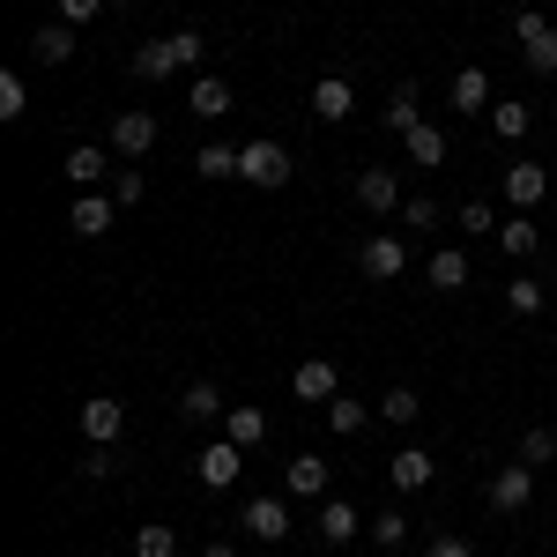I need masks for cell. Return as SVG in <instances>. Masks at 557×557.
<instances>
[{
	"mask_svg": "<svg viewBox=\"0 0 557 557\" xmlns=\"http://www.w3.org/2000/svg\"><path fill=\"white\" fill-rule=\"evenodd\" d=\"M201 52H209L201 30H172V38L134 45V52H127V75H134V83H172V75H186V67H201Z\"/></svg>",
	"mask_w": 557,
	"mask_h": 557,
	"instance_id": "1",
	"label": "cell"
},
{
	"mask_svg": "<svg viewBox=\"0 0 557 557\" xmlns=\"http://www.w3.org/2000/svg\"><path fill=\"white\" fill-rule=\"evenodd\" d=\"M238 178L260 194H283L290 186V149L283 141H238Z\"/></svg>",
	"mask_w": 557,
	"mask_h": 557,
	"instance_id": "2",
	"label": "cell"
},
{
	"mask_svg": "<svg viewBox=\"0 0 557 557\" xmlns=\"http://www.w3.org/2000/svg\"><path fill=\"white\" fill-rule=\"evenodd\" d=\"M513 38H520V60L535 75H557V23L543 8H513Z\"/></svg>",
	"mask_w": 557,
	"mask_h": 557,
	"instance_id": "3",
	"label": "cell"
},
{
	"mask_svg": "<svg viewBox=\"0 0 557 557\" xmlns=\"http://www.w3.org/2000/svg\"><path fill=\"white\" fill-rule=\"evenodd\" d=\"M498 194L513 201V215H535L543 201H550V172L520 157V164H506V172H498Z\"/></svg>",
	"mask_w": 557,
	"mask_h": 557,
	"instance_id": "4",
	"label": "cell"
},
{
	"mask_svg": "<svg viewBox=\"0 0 557 557\" xmlns=\"http://www.w3.org/2000/svg\"><path fill=\"white\" fill-rule=\"evenodd\" d=\"M483 498H491V513H528L535 506V469L528 461H506V469L483 483Z\"/></svg>",
	"mask_w": 557,
	"mask_h": 557,
	"instance_id": "5",
	"label": "cell"
},
{
	"mask_svg": "<svg viewBox=\"0 0 557 557\" xmlns=\"http://www.w3.org/2000/svg\"><path fill=\"white\" fill-rule=\"evenodd\" d=\"M75 424H83L89 446H120V438H127V401L97 394V401H83V409H75Z\"/></svg>",
	"mask_w": 557,
	"mask_h": 557,
	"instance_id": "6",
	"label": "cell"
},
{
	"mask_svg": "<svg viewBox=\"0 0 557 557\" xmlns=\"http://www.w3.org/2000/svg\"><path fill=\"white\" fill-rule=\"evenodd\" d=\"M357 268H364L372 283H401V275H409V246H401L394 231H380V238L357 246Z\"/></svg>",
	"mask_w": 557,
	"mask_h": 557,
	"instance_id": "7",
	"label": "cell"
},
{
	"mask_svg": "<svg viewBox=\"0 0 557 557\" xmlns=\"http://www.w3.org/2000/svg\"><path fill=\"white\" fill-rule=\"evenodd\" d=\"M194 475H201L209 491H231V483L246 475V446H231V438H215V446H201V454H194Z\"/></svg>",
	"mask_w": 557,
	"mask_h": 557,
	"instance_id": "8",
	"label": "cell"
},
{
	"mask_svg": "<svg viewBox=\"0 0 557 557\" xmlns=\"http://www.w3.org/2000/svg\"><path fill=\"white\" fill-rule=\"evenodd\" d=\"M178 417H186V424H223L231 401H223V386H215V380H186V386H178Z\"/></svg>",
	"mask_w": 557,
	"mask_h": 557,
	"instance_id": "9",
	"label": "cell"
},
{
	"mask_svg": "<svg viewBox=\"0 0 557 557\" xmlns=\"http://www.w3.org/2000/svg\"><path fill=\"white\" fill-rule=\"evenodd\" d=\"M112 223H120V201L112 194H75V209H67V231L75 238H104Z\"/></svg>",
	"mask_w": 557,
	"mask_h": 557,
	"instance_id": "10",
	"label": "cell"
},
{
	"mask_svg": "<svg viewBox=\"0 0 557 557\" xmlns=\"http://www.w3.org/2000/svg\"><path fill=\"white\" fill-rule=\"evenodd\" d=\"M238 528H246L253 543H283V535H290V506H283V498H246Z\"/></svg>",
	"mask_w": 557,
	"mask_h": 557,
	"instance_id": "11",
	"label": "cell"
},
{
	"mask_svg": "<svg viewBox=\"0 0 557 557\" xmlns=\"http://www.w3.org/2000/svg\"><path fill=\"white\" fill-rule=\"evenodd\" d=\"M312 528H320V535H327V543L343 550V543H357V535L372 528V513H357L349 498H320V520H312Z\"/></svg>",
	"mask_w": 557,
	"mask_h": 557,
	"instance_id": "12",
	"label": "cell"
},
{
	"mask_svg": "<svg viewBox=\"0 0 557 557\" xmlns=\"http://www.w3.org/2000/svg\"><path fill=\"white\" fill-rule=\"evenodd\" d=\"M357 209H364V215H394V209H401V178L386 172V164L357 172Z\"/></svg>",
	"mask_w": 557,
	"mask_h": 557,
	"instance_id": "13",
	"label": "cell"
},
{
	"mask_svg": "<svg viewBox=\"0 0 557 557\" xmlns=\"http://www.w3.org/2000/svg\"><path fill=\"white\" fill-rule=\"evenodd\" d=\"M401 157H409V164H417V172H438V164H446V157H454V134L446 127H417V134H401Z\"/></svg>",
	"mask_w": 557,
	"mask_h": 557,
	"instance_id": "14",
	"label": "cell"
},
{
	"mask_svg": "<svg viewBox=\"0 0 557 557\" xmlns=\"http://www.w3.org/2000/svg\"><path fill=\"white\" fill-rule=\"evenodd\" d=\"M431 475H438V461H431L424 446H401V454L386 461V483H394V498H409V491H424Z\"/></svg>",
	"mask_w": 557,
	"mask_h": 557,
	"instance_id": "15",
	"label": "cell"
},
{
	"mask_svg": "<svg viewBox=\"0 0 557 557\" xmlns=\"http://www.w3.org/2000/svg\"><path fill=\"white\" fill-rule=\"evenodd\" d=\"M157 149V112H120L112 120V157H149Z\"/></svg>",
	"mask_w": 557,
	"mask_h": 557,
	"instance_id": "16",
	"label": "cell"
},
{
	"mask_svg": "<svg viewBox=\"0 0 557 557\" xmlns=\"http://www.w3.org/2000/svg\"><path fill=\"white\" fill-rule=\"evenodd\" d=\"M60 172H67V186H75V194H97L112 164H104V149H97V141H75V149L60 157Z\"/></svg>",
	"mask_w": 557,
	"mask_h": 557,
	"instance_id": "17",
	"label": "cell"
},
{
	"mask_svg": "<svg viewBox=\"0 0 557 557\" xmlns=\"http://www.w3.org/2000/svg\"><path fill=\"white\" fill-rule=\"evenodd\" d=\"M290 394H298V401H335V394H343V372H335L327 357H305L298 372H290Z\"/></svg>",
	"mask_w": 557,
	"mask_h": 557,
	"instance_id": "18",
	"label": "cell"
},
{
	"mask_svg": "<svg viewBox=\"0 0 557 557\" xmlns=\"http://www.w3.org/2000/svg\"><path fill=\"white\" fill-rule=\"evenodd\" d=\"M424 275H431V290H469V283H475V268H469L461 246H438V253L424 260Z\"/></svg>",
	"mask_w": 557,
	"mask_h": 557,
	"instance_id": "19",
	"label": "cell"
},
{
	"mask_svg": "<svg viewBox=\"0 0 557 557\" xmlns=\"http://www.w3.org/2000/svg\"><path fill=\"white\" fill-rule=\"evenodd\" d=\"M231 104H238V97H231L223 75H194V89H186V112H194V120H223Z\"/></svg>",
	"mask_w": 557,
	"mask_h": 557,
	"instance_id": "20",
	"label": "cell"
},
{
	"mask_svg": "<svg viewBox=\"0 0 557 557\" xmlns=\"http://www.w3.org/2000/svg\"><path fill=\"white\" fill-rule=\"evenodd\" d=\"M417 127H424V89L394 83V97H386V134H417Z\"/></svg>",
	"mask_w": 557,
	"mask_h": 557,
	"instance_id": "21",
	"label": "cell"
},
{
	"mask_svg": "<svg viewBox=\"0 0 557 557\" xmlns=\"http://www.w3.org/2000/svg\"><path fill=\"white\" fill-rule=\"evenodd\" d=\"M30 52H38L45 67H67L75 60V23H38L30 30Z\"/></svg>",
	"mask_w": 557,
	"mask_h": 557,
	"instance_id": "22",
	"label": "cell"
},
{
	"mask_svg": "<svg viewBox=\"0 0 557 557\" xmlns=\"http://www.w3.org/2000/svg\"><path fill=\"white\" fill-rule=\"evenodd\" d=\"M312 112H320V120H349V112H357L349 75H320V83H312Z\"/></svg>",
	"mask_w": 557,
	"mask_h": 557,
	"instance_id": "23",
	"label": "cell"
},
{
	"mask_svg": "<svg viewBox=\"0 0 557 557\" xmlns=\"http://www.w3.org/2000/svg\"><path fill=\"white\" fill-rule=\"evenodd\" d=\"M446 97H454V112H461V120H469V112H491V75H483V67H461Z\"/></svg>",
	"mask_w": 557,
	"mask_h": 557,
	"instance_id": "24",
	"label": "cell"
},
{
	"mask_svg": "<svg viewBox=\"0 0 557 557\" xmlns=\"http://www.w3.org/2000/svg\"><path fill=\"white\" fill-rule=\"evenodd\" d=\"M223 438H231V446H246V454H253L260 438H268V417H260L253 401H231V417H223Z\"/></svg>",
	"mask_w": 557,
	"mask_h": 557,
	"instance_id": "25",
	"label": "cell"
},
{
	"mask_svg": "<svg viewBox=\"0 0 557 557\" xmlns=\"http://www.w3.org/2000/svg\"><path fill=\"white\" fill-rule=\"evenodd\" d=\"M372 409H380V424H394V431H409L417 417H424V401H417V386H386V394L372 401Z\"/></svg>",
	"mask_w": 557,
	"mask_h": 557,
	"instance_id": "26",
	"label": "cell"
},
{
	"mask_svg": "<svg viewBox=\"0 0 557 557\" xmlns=\"http://www.w3.org/2000/svg\"><path fill=\"white\" fill-rule=\"evenodd\" d=\"M535 246H543V231H535V215H506V223H498V253H506V260H528Z\"/></svg>",
	"mask_w": 557,
	"mask_h": 557,
	"instance_id": "27",
	"label": "cell"
},
{
	"mask_svg": "<svg viewBox=\"0 0 557 557\" xmlns=\"http://www.w3.org/2000/svg\"><path fill=\"white\" fill-rule=\"evenodd\" d=\"M483 120H491V134H498V141H528V127H535V104H491V112H483Z\"/></svg>",
	"mask_w": 557,
	"mask_h": 557,
	"instance_id": "28",
	"label": "cell"
},
{
	"mask_svg": "<svg viewBox=\"0 0 557 557\" xmlns=\"http://www.w3.org/2000/svg\"><path fill=\"white\" fill-rule=\"evenodd\" d=\"M283 483H290L298 498H327V461H320V454H298V461L283 469Z\"/></svg>",
	"mask_w": 557,
	"mask_h": 557,
	"instance_id": "29",
	"label": "cell"
},
{
	"mask_svg": "<svg viewBox=\"0 0 557 557\" xmlns=\"http://www.w3.org/2000/svg\"><path fill=\"white\" fill-rule=\"evenodd\" d=\"M134 557H178V528L172 520H141L134 528Z\"/></svg>",
	"mask_w": 557,
	"mask_h": 557,
	"instance_id": "30",
	"label": "cell"
},
{
	"mask_svg": "<svg viewBox=\"0 0 557 557\" xmlns=\"http://www.w3.org/2000/svg\"><path fill=\"white\" fill-rule=\"evenodd\" d=\"M194 178H238V149L231 141H201L194 149Z\"/></svg>",
	"mask_w": 557,
	"mask_h": 557,
	"instance_id": "31",
	"label": "cell"
},
{
	"mask_svg": "<svg viewBox=\"0 0 557 557\" xmlns=\"http://www.w3.org/2000/svg\"><path fill=\"white\" fill-rule=\"evenodd\" d=\"M372 417H380V409H364V401H349V394H335V401H327V424H335V438H357Z\"/></svg>",
	"mask_w": 557,
	"mask_h": 557,
	"instance_id": "32",
	"label": "cell"
},
{
	"mask_svg": "<svg viewBox=\"0 0 557 557\" xmlns=\"http://www.w3.org/2000/svg\"><path fill=\"white\" fill-rule=\"evenodd\" d=\"M520 461H528V469H550V461H557V431L550 424H528V431H520Z\"/></svg>",
	"mask_w": 557,
	"mask_h": 557,
	"instance_id": "33",
	"label": "cell"
},
{
	"mask_svg": "<svg viewBox=\"0 0 557 557\" xmlns=\"http://www.w3.org/2000/svg\"><path fill=\"white\" fill-rule=\"evenodd\" d=\"M506 312H513V320H535V312H543V283H535V275H513V283H506Z\"/></svg>",
	"mask_w": 557,
	"mask_h": 557,
	"instance_id": "34",
	"label": "cell"
},
{
	"mask_svg": "<svg viewBox=\"0 0 557 557\" xmlns=\"http://www.w3.org/2000/svg\"><path fill=\"white\" fill-rule=\"evenodd\" d=\"M364 535H372L380 550H401V543H409V520H401V506H386V513H372V528H364Z\"/></svg>",
	"mask_w": 557,
	"mask_h": 557,
	"instance_id": "35",
	"label": "cell"
},
{
	"mask_svg": "<svg viewBox=\"0 0 557 557\" xmlns=\"http://www.w3.org/2000/svg\"><path fill=\"white\" fill-rule=\"evenodd\" d=\"M454 223H461V238H498V209L491 201H461Z\"/></svg>",
	"mask_w": 557,
	"mask_h": 557,
	"instance_id": "36",
	"label": "cell"
},
{
	"mask_svg": "<svg viewBox=\"0 0 557 557\" xmlns=\"http://www.w3.org/2000/svg\"><path fill=\"white\" fill-rule=\"evenodd\" d=\"M23 112H30V83H23V75H15V67H8V75H0V120H8V127H15V120H23Z\"/></svg>",
	"mask_w": 557,
	"mask_h": 557,
	"instance_id": "37",
	"label": "cell"
},
{
	"mask_svg": "<svg viewBox=\"0 0 557 557\" xmlns=\"http://www.w3.org/2000/svg\"><path fill=\"white\" fill-rule=\"evenodd\" d=\"M431 223H438V201L431 194H409L401 201V231H431Z\"/></svg>",
	"mask_w": 557,
	"mask_h": 557,
	"instance_id": "38",
	"label": "cell"
},
{
	"mask_svg": "<svg viewBox=\"0 0 557 557\" xmlns=\"http://www.w3.org/2000/svg\"><path fill=\"white\" fill-rule=\"evenodd\" d=\"M83 475H89V483L120 475V446H89V454H83Z\"/></svg>",
	"mask_w": 557,
	"mask_h": 557,
	"instance_id": "39",
	"label": "cell"
},
{
	"mask_svg": "<svg viewBox=\"0 0 557 557\" xmlns=\"http://www.w3.org/2000/svg\"><path fill=\"white\" fill-rule=\"evenodd\" d=\"M104 8H112V0H60V23H75V30H83V23H97Z\"/></svg>",
	"mask_w": 557,
	"mask_h": 557,
	"instance_id": "40",
	"label": "cell"
},
{
	"mask_svg": "<svg viewBox=\"0 0 557 557\" xmlns=\"http://www.w3.org/2000/svg\"><path fill=\"white\" fill-rule=\"evenodd\" d=\"M141 194H149V178H141V172H120V178H112V201H120V209H134Z\"/></svg>",
	"mask_w": 557,
	"mask_h": 557,
	"instance_id": "41",
	"label": "cell"
},
{
	"mask_svg": "<svg viewBox=\"0 0 557 557\" xmlns=\"http://www.w3.org/2000/svg\"><path fill=\"white\" fill-rule=\"evenodd\" d=\"M424 557H475V543H469V535H431Z\"/></svg>",
	"mask_w": 557,
	"mask_h": 557,
	"instance_id": "42",
	"label": "cell"
},
{
	"mask_svg": "<svg viewBox=\"0 0 557 557\" xmlns=\"http://www.w3.org/2000/svg\"><path fill=\"white\" fill-rule=\"evenodd\" d=\"M201 557H246V550H238L231 535H215V543H201Z\"/></svg>",
	"mask_w": 557,
	"mask_h": 557,
	"instance_id": "43",
	"label": "cell"
},
{
	"mask_svg": "<svg viewBox=\"0 0 557 557\" xmlns=\"http://www.w3.org/2000/svg\"><path fill=\"white\" fill-rule=\"evenodd\" d=\"M112 8H134V0H112Z\"/></svg>",
	"mask_w": 557,
	"mask_h": 557,
	"instance_id": "44",
	"label": "cell"
}]
</instances>
